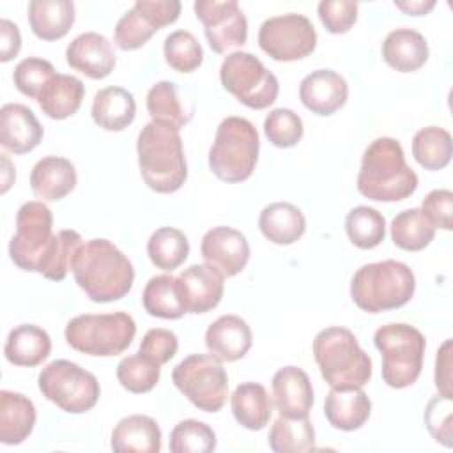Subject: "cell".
<instances>
[{
	"mask_svg": "<svg viewBox=\"0 0 453 453\" xmlns=\"http://www.w3.org/2000/svg\"><path fill=\"white\" fill-rule=\"evenodd\" d=\"M253 334L244 319L237 315H221L205 331V345L209 352L221 363H232L248 354Z\"/></svg>",
	"mask_w": 453,
	"mask_h": 453,
	"instance_id": "cell-22",
	"label": "cell"
},
{
	"mask_svg": "<svg viewBox=\"0 0 453 453\" xmlns=\"http://www.w3.org/2000/svg\"><path fill=\"white\" fill-rule=\"evenodd\" d=\"M313 356L331 388H363L372 379V359L347 327L319 331L313 338Z\"/></svg>",
	"mask_w": 453,
	"mask_h": 453,
	"instance_id": "cell-5",
	"label": "cell"
},
{
	"mask_svg": "<svg viewBox=\"0 0 453 453\" xmlns=\"http://www.w3.org/2000/svg\"><path fill=\"white\" fill-rule=\"evenodd\" d=\"M175 388L200 411L218 412L226 403L228 375L212 354H191L172 372Z\"/></svg>",
	"mask_w": 453,
	"mask_h": 453,
	"instance_id": "cell-10",
	"label": "cell"
},
{
	"mask_svg": "<svg viewBox=\"0 0 453 453\" xmlns=\"http://www.w3.org/2000/svg\"><path fill=\"white\" fill-rule=\"evenodd\" d=\"M179 349V340L177 334L170 329L163 327H154L149 329L140 343V354L149 357L150 361L157 363L159 366L168 363Z\"/></svg>",
	"mask_w": 453,
	"mask_h": 453,
	"instance_id": "cell-49",
	"label": "cell"
},
{
	"mask_svg": "<svg viewBox=\"0 0 453 453\" xmlns=\"http://www.w3.org/2000/svg\"><path fill=\"white\" fill-rule=\"evenodd\" d=\"M435 388L439 395L453 398L451 393V340H444V343L437 350L435 357Z\"/></svg>",
	"mask_w": 453,
	"mask_h": 453,
	"instance_id": "cell-51",
	"label": "cell"
},
{
	"mask_svg": "<svg viewBox=\"0 0 453 453\" xmlns=\"http://www.w3.org/2000/svg\"><path fill=\"white\" fill-rule=\"evenodd\" d=\"M147 255L157 269L172 273L188 258L189 241L179 228L161 226L150 234L147 241Z\"/></svg>",
	"mask_w": 453,
	"mask_h": 453,
	"instance_id": "cell-36",
	"label": "cell"
},
{
	"mask_svg": "<svg viewBox=\"0 0 453 453\" xmlns=\"http://www.w3.org/2000/svg\"><path fill=\"white\" fill-rule=\"evenodd\" d=\"M373 343L382 356V380L389 388L403 389L418 380L426 349L419 329L402 322L386 324L375 331Z\"/></svg>",
	"mask_w": 453,
	"mask_h": 453,
	"instance_id": "cell-7",
	"label": "cell"
},
{
	"mask_svg": "<svg viewBox=\"0 0 453 453\" xmlns=\"http://www.w3.org/2000/svg\"><path fill=\"white\" fill-rule=\"evenodd\" d=\"M416 290L412 269L398 260L361 265L350 281L354 304L366 313H382L405 306Z\"/></svg>",
	"mask_w": 453,
	"mask_h": 453,
	"instance_id": "cell-4",
	"label": "cell"
},
{
	"mask_svg": "<svg viewBox=\"0 0 453 453\" xmlns=\"http://www.w3.org/2000/svg\"><path fill=\"white\" fill-rule=\"evenodd\" d=\"M81 244L83 239L76 230H60L55 234L53 242L44 255L37 273L51 281H62L73 269L74 255Z\"/></svg>",
	"mask_w": 453,
	"mask_h": 453,
	"instance_id": "cell-41",
	"label": "cell"
},
{
	"mask_svg": "<svg viewBox=\"0 0 453 453\" xmlns=\"http://www.w3.org/2000/svg\"><path fill=\"white\" fill-rule=\"evenodd\" d=\"M219 80L239 103L253 110L271 106L278 97V78L248 51H234L225 57L219 67Z\"/></svg>",
	"mask_w": 453,
	"mask_h": 453,
	"instance_id": "cell-11",
	"label": "cell"
},
{
	"mask_svg": "<svg viewBox=\"0 0 453 453\" xmlns=\"http://www.w3.org/2000/svg\"><path fill=\"white\" fill-rule=\"evenodd\" d=\"M345 232L354 246L359 250H372L386 237V219L377 209L357 205L345 216Z\"/></svg>",
	"mask_w": 453,
	"mask_h": 453,
	"instance_id": "cell-40",
	"label": "cell"
},
{
	"mask_svg": "<svg viewBox=\"0 0 453 453\" xmlns=\"http://www.w3.org/2000/svg\"><path fill=\"white\" fill-rule=\"evenodd\" d=\"M51 352L50 334L35 324H21L9 331L4 354L14 366H37Z\"/></svg>",
	"mask_w": 453,
	"mask_h": 453,
	"instance_id": "cell-32",
	"label": "cell"
},
{
	"mask_svg": "<svg viewBox=\"0 0 453 453\" xmlns=\"http://www.w3.org/2000/svg\"><path fill=\"white\" fill-rule=\"evenodd\" d=\"M76 19L71 0H32L28 4V23L35 37L42 41L62 39Z\"/></svg>",
	"mask_w": 453,
	"mask_h": 453,
	"instance_id": "cell-31",
	"label": "cell"
},
{
	"mask_svg": "<svg viewBox=\"0 0 453 453\" xmlns=\"http://www.w3.org/2000/svg\"><path fill=\"white\" fill-rule=\"evenodd\" d=\"M258 46L273 60L294 62L313 53L317 32L304 14H280L260 25Z\"/></svg>",
	"mask_w": 453,
	"mask_h": 453,
	"instance_id": "cell-13",
	"label": "cell"
},
{
	"mask_svg": "<svg viewBox=\"0 0 453 453\" xmlns=\"http://www.w3.org/2000/svg\"><path fill=\"white\" fill-rule=\"evenodd\" d=\"M260 150L257 127L242 117H226L216 129L209 149V168L223 182H242L251 177Z\"/></svg>",
	"mask_w": 453,
	"mask_h": 453,
	"instance_id": "cell-6",
	"label": "cell"
},
{
	"mask_svg": "<svg viewBox=\"0 0 453 453\" xmlns=\"http://www.w3.org/2000/svg\"><path fill=\"white\" fill-rule=\"evenodd\" d=\"M76 180L74 165L62 156H46L30 172V188L42 202L62 200L74 189Z\"/></svg>",
	"mask_w": 453,
	"mask_h": 453,
	"instance_id": "cell-23",
	"label": "cell"
},
{
	"mask_svg": "<svg viewBox=\"0 0 453 453\" xmlns=\"http://www.w3.org/2000/svg\"><path fill=\"white\" fill-rule=\"evenodd\" d=\"M419 211L432 223L434 228H453V193L449 189L430 191L423 198Z\"/></svg>",
	"mask_w": 453,
	"mask_h": 453,
	"instance_id": "cell-50",
	"label": "cell"
},
{
	"mask_svg": "<svg viewBox=\"0 0 453 453\" xmlns=\"http://www.w3.org/2000/svg\"><path fill=\"white\" fill-rule=\"evenodd\" d=\"M166 64L177 73H193L203 62V50L189 30H175L163 42Z\"/></svg>",
	"mask_w": 453,
	"mask_h": 453,
	"instance_id": "cell-42",
	"label": "cell"
},
{
	"mask_svg": "<svg viewBox=\"0 0 453 453\" xmlns=\"http://www.w3.org/2000/svg\"><path fill=\"white\" fill-rule=\"evenodd\" d=\"M168 448L172 453H209L216 449V434L203 421L184 419L173 426Z\"/></svg>",
	"mask_w": 453,
	"mask_h": 453,
	"instance_id": "cell-44",
	"label": "cell"
},
{
	"mask_svg": "<svg viewBox=\"0 0 453 453\" xmlns=\"http://www.w3.org/2000/svg\"><path fill=\"white\" fill-rule=\"evenodd\" d=\"M142 303L145 311L157 319L175 320L186 313L179 290V280L172 274L152 276L143 288Z\"/></svg>",
	"mask_w": 453,
	"mask_h": 453,
	"instance_id": "cell-34",
	"label": "cell"
},
{
	"mask_svg": "<svg viewBox=\"0 0 453 453\" xmlns=\"http://www.w3.org/2000/svg\"><path fill=\"white\" fill-rule=\"evenodd\" d=\"M269 448L276 453H299L315 449V430L308 418L280 416L269 430Z\"/></svg>",
	"mask_w": 453,
	"mask_h": 453,
	"instance_id": "cell-37",
	"label": "cell"
},
{
	"mask_svg": "<svg viewBox=\"0 0 453 453\" xmlns=\"http://www.w3.org/2000/svg\"><path fill=\"white\" fill-rule=\"evenodd\" d=\"M138 166L143 182L156 193H173L188 179V165L179 129L150 120L136 140Z\"/></svg>",
	"mask_w": 453,
	"mask_h": 453,
	"instance_id": "cell-3",
	"label": "cell"
},
{
	"mask_svg": "<svg viewBox=\"0 0 453 453\" xmlns=\"http://www.w3.org/2000/svg\"><path fill=\"white\" fill-rule=\"evenodd\" d=\"M21 50V34L16 23L2 18L0 19V60H12Z\"/></svg>",
	"mask_w": 453,
	"mask_h": 453,
	"instance_id": "cell-52",
	"label": "cell"
},
{
	"mask_svg": "<svg viewBox=\"0 0 453 453\" xmlns=\"http://www.w3.org/2000/svg\"><path fill=\"white\" fill-rule=\"evenodd\" d=\"M356 186L368 200L400 202L418 189V175L407 165L400 142L380 136L366 147Z\"/></svg>",
	"mask_w": 453,
	"mask_h": 453,
	"instance_id": "cell-2",
	"label": "cell"
},
{
	"mask_svg": "<svg viewBox=\"0 0 453 453\" xmlns=\"http://www.w3.org/2000/svg\"><path fill=\"white\" fill-rule=\"evenodd\" d=\"M372 402L361 388H331L324 402V414L336 430H359L370 418Z\"/></svg>",
	"mask_w": 453,
	"mask_h": 453,
	"instance_id": "cell-24",
	"label": "cell"
},
{
	"mask_svg": "<svg viewBox=\"0 0 453 453\" xmlns=\"http://www.w3.org/2000/svg\"><path fill=\"white\" fill-rule=\"evenodd\" d=\"M200 253L225 278H232L246 267L250 244L242 232L232 226H214L203 234Z\"/></svg>",
	"mask_w": 453,
	"mask_h": 453,
	"instance_id": "cell-16",
	"label": "cell"
},
{
	"mask_svg": "<svg viewBox=\"0 0 453 453\" xmlns=\"http://www.w3.org/2000/svg\"><path fill=\"white\" fill-rule=\"evenodd\" d=\"M384 62L398 73H414L428 60V42L425 35L414 28H395L382 42Z\"/></svg>",
	"mask_w": 453,
	"mask_h": 453,
	"instance_id": "cell-25",
	"label": "cell"
},
{
	"mask_svg": "<svg viewBox=\"0 0 453 453\" xmlns=\"http://www.w3.org/2000/svg\"><path fill=\"white\" fill-rule=\"evenodd\" d=\"M53 237L50 207L37 200L25 202L16 214V234L9 242V257L19 269L37 273Z\"/></svg>",
	"mask_w": 453,
	"mask_h": 453,
	"instance_id": "cell-12",
	"label": "cell"
},
{
	"mask_svg": "<svg viewBox=\"0 0 453 453\" xmlns=\"http://www.w3.org/2000/svg\"><path fill=\"white\" fill-rule=\"evenodd\" d=\"M92 120L104 131H122L136 117L133 94L124 87H104L92 101Z\"/></svg>",
	"mask_w": 453,
	"mask_h": 453,
	"instance_id": "cell-29",
	"label": "cell"
},
{
	"mask_svg": "<svg viewBox=\"0 0 453 453\" xmlns=\"http://www.w3.org/2000/svg\"><path fill=\"white\" fill-rule=\"evenodd\" d=\"M230 405L235 421L248 430H262L273 412L271 396L258 382L239 384L230 396Z\"/></svg>",
	"mask_w": 453,
	"mask_h": 453,
	"instance_id": "cell-33",
	"label": "cell"
},
{
	"mask_svg": "<svg viewBox=\"0 0 453 453\" xmlns=\"http://www.w3.org/2000/svg\"><path fill=\"white\" fill-rule=\"evenodd\" d=\"M35 407L21 393L0 391V442L5 446L21 444L34 430Z\"/></svg>",
	"mask_w": 453,
	"mask_h": 453,
	"instance_id": "cell-28",
	"label": "cell"
},
{
	"mask_svg": "<svg viewBox=\"0 0 453 453\" xmlns=\"http://www.w3.org/2000/svg\"><path fill=\"white\" fill-rule=\"evenodd\" d=\"M179 0H136L115 25V44L122 51L142 48L157 30L177 21Z\"/></svg>",
	"mask_w": 453,
	"mask_h": 453,
	"instance_id": "cell-14",
	"label": "cell"
},
{
	"mask_svg": "<svg viewBox=\"0 0 453 453\" xmlns=\"http://www.w3.org/2000/svg\"><path fill=\"white\" fill-rule=\"evenodd\" d=\"M39 391L69 414H83L96 407L101 386L94 373L67 359L48 363L39 373Z\"/></svg>",
	"mask_w": 453,
	"mask_h": 453,
	"instance_id": "cell-9",
	"label": "cell"
},
{
	"mask_svg": "<svg viewBox=\"0 0 453 453\" xmlns=\"http://www.w3.org/2000/svg\"><path fill=\"white\" fill-rule=\"evenodd\" d=\"M274 407L283 418H308L313 407V388L299 366H283L273 375Z\"/></svg>",
	"mask_w": 453,
	"mask_h": 453,
	"instance_id": "cell-20",
	"label": "cell"
},
{
	"mask_svg": "<svg viewBox=\"0 0 453 453\" xmlns=\"http://www.w3.org/2000/svg\"><path fill=\"white\" fill-rule=\"evenodd\" d=\"M347 97L349 85L333 69L311 71L299 83V99L315 115H333L347 103Z\"/></svg>",
	"mask_w": 453,
	"mask_h": 453,
	"instance_id": "cell-18",
	"label": "cell"
},
{
	"mask_svg": "<svg viewBox=\"0 0 453 453\" xmlns=\"http://www.w3.org/2000/svg\"><path fill=\"white\" fill-rule=\"evenodd\" d=\"M147 111L152 120L175 129L184 127L191 120V111H188L180 101L179 87L168 80L157 81L149 88Z\"/></svg>",
	"mask_w": 453,
	"mask_h": 453,
	"instance_id": "cell-35",
	"label": "cell"
},
{
	"mask_svg": "<svg viewBox=\"0 0 453 453\" xmlns=\"http://www.w3.org/2000/svg\"><path fill=\"white\" fill-rule=\"evenodd\" d=\"M42 126L35 113L19 103H7L0 110V143L12 154H27L42 140Z\"/></svg>",
	"mask_w": 453,
	"mask_h": 453,
	"instance_id": "cell-21",
	"label": "cell"
},
{
	"mask_svg": "<svg viewBox=\"0 0 453 453\" xmlns=\"http://www.w3.org/2000/svg\"><path fill=\"white\" fill-rule=\"evenodd\" d=\"M451 411H453V398L435 395L426 409H425V425L430 435L446 448L453 446V428H451Z\"/></svg>",
	"mask_w": 453,
	"mask_h": 453,
	"instance_id": "cell-47",
	"label": "cell"
},
{
	"mask_svg": "<svg viewBox=\"0 0 453 453\" xmlns=\"http://www.w3.org/2000/svg\"><path fill=\"white\" fill-rule=\"evenodd\" d=\"M262 235L273 244L287 246L299 241L306 230V219L299 207L288 202H274L262 209L258 216Z\"/></svg>",
	"mask_w": 453,
	"mask_h": 453,
	"instance_id": "cell-30",
	"label": "cell"
},
{
	"mask_svg": "<svg viewBox=\"0 0 453 453\" xmlns=\"http://www.w3.org/2000/svg\"><path fill=\"white\" fill-rule=\"evenodd\" d=\"M177 280L186 313H207L214 310L223 297L225 276L207 262L189 265Z\"/></svg>",
	"mask_w": 453,
	"mask_h": 453,
	"instance_id": "cell-17",
	"label": "cell"
},
{
	"mask_svg": "<svg viewBox=\"0 0 453 453\" xmlns=\"http://www.w3.org/2000/svg\"><path fill=\"white\" fill-rule=\"evenodd\" d=\"M53 74H55V67L51 65V62L39 57H28V58H23L14 67L12 81H14V87L23 96L37 99L39 92Z\"/></svg>",
	"mask_w": 453,
	"mask_h": 453,
	"instance_id": "cell-46",
	"label": "cell"
},
{
	"mask_svg": "<svg viewBox=\"0 0 453 453\" xmlns=\"http://www.w3.org/2000/svg\"><path fill=\"white\" fill-rule=\"evenodd\" d=\"M317 11L329 34H345L357 21V4L352 0H322Z\"/></svg>",
	"mask_w": 453,
	"mask_h": 453,
	"instance_id": "cell-48",
	"label": "cell"
},
{
	"mask_svg": "<svg viewBox=\"0 0 453 453\" xmlns=\"http://www.w3.org/2000/svg\"><path fill=\"white\" fill-rule=\"evenodd\" d=\"M264 133L267 140L280 149L294 147L301 142L304 126L301 117L290 108H274L264 120Z\"/></svg>",
	"mask_w": 453,
	"mask_h": 453,
	"instance_id": "cell-45",
	"label": "cell"
},
{
	"mask_svg": "<svg viewBox=\"0 0 453 453\" xmlns=\"http://www.w3.org/2000/svg\"><path fill=\"white\" fill-rule=\"evenodd\" d=\"M195 16L203 23L205 39L214 53L241 48L248 39V19L235 0H196Z\"/></svg>",
	"mask_w": 453,
	"mask_h": 453,
	"instance_id": "cell-15",
	"label": "cell"
},
{
	"mask_svg": "<svg viewBox=\"0 0 453 453\" xmlns=\"http://www.w3.org/2000/svg\"><path fill=\"white\" fill-rule=\"evenodd\" d=\"M110 446L115 453H157L161 449V428L150 416L122 418L111 432Z\"/></svg>",
	"mask_w": 453,
	"mask_h": 453,
	"instance_id": "cell-27",
	"label": "cell"
},
{
	"mask_svg": "<svg viewBox=\"0 0 453 453\" xmlns=\"http://www.w3.org/2000/svg\"><path fill=\"white\" fill-rule=\"evenodd\" d=\"M71 271L78 287L94 303L122 299L134 281L131 260L108 239L83 242L74 255Z\"/></svg>",
	"mask_w": 453,
	"mask_h": 453,
	"instance_id": "cell-1",
	"label": "cell"
},
{
	"mask_svg": "<svg viewBox=\"0 0 453 453\" xmlns=\"http://www.w3.org/2000/svg\"><path fill=\"white\" fill-rule=\"evenodd\" d=\"M161 375L157 363L138 354H131L120 359L117 365V379L124 389L129 393H149L156 388Z\"/></svg>",
	"mask_w": 453,
	"mask_h": 453,
	"instance_id": "cell-43",
	"label": "cell"
},
{
	"mask_svg": "<svg viewBox=\"0 0 453 453\" xmlns=\"http://www.w3.org/2000/svg\"><path fill=\"white\" fill-rule=\"evenodd\" d=\"M395 5L403 11L405 14H411V16H423L426 14L428 11H432L435 7V2L434 0H407V2H400V0H395Z\"/></svg>",
	"mask_w": 453,
	"mask_h": 453,
	"instance_id": "cell-53",
	"label": "cell"
},
{
	"mask_svg": "<svg viewBox=\"0 0 453 453\" xmlns=\"http://www.w3.org/2000/svg\"><path fill=\"white\" fill-rule=\"evenodd\" d=\"M389 228L395 246L405 251H421L435 237V228L418 207L398 212Z\"/></svg>",
	"mask_w": 453,
	"mask_h": 453,
	"instance_id": "cell-38",
	"label": "cell"
},
{
	"mask_svg": "<svg viewBox=\"0 0 453 453\" xmlns=\"http://www.w3.org/2000/svg\"><path fill=\"white\" fill-rule=\"evenodd\" d=\"M451 136L444 127L428 126L412 138V156L425 170H442L451 161Z\"/></svg>",
	"mask_w": 453,
	"mask_h": 453,
	"instance_id": "cell-39",
	"label": "cell"
},
{
	"mask_svg": "<svg viewBox=\"0 0 453 453\" xmlns=\"http://www.w3.org/2000/svg\"><path fill=\"white\" fill-rule=\"evenodd\" d=\"M136 334V324L126 311L85 313L71 319L64 336L71 349L88 356H119Z\"/></svg>",
	"mask_w": 453,
	"mask_h": 453,
	"instance_id": "cell-8",
	"label": "cell"
},
{
	"mask_svg": "<svg viewBox=\"0 0 453 453\" xmlns=\"http://www.w3.org/2000/svg\"><path fill=\"white\" fill-rule=\"evenodd\" d=\"M85 97V85L80 78L55 73L37 96V104L42 113L55 120H64L74 115Z\"/></svg>",
	"mask_w": 453,
	"mask_h": 453,
	"instance_id": "cell-26",
	"label": "cell"
},
{
	"mask_svg": "<svg viewBox=\"0 0 453 453\" xmlns=\"http://www.w3.org/2000/svg\"><path fill=\"white\" fill-rule=\"evenodd\" d=\"M65 60L74 71L92 80L106 78L117 64L111 42L97 32H85L74 37L65 50Z\"/></svg>",
	"mask_w": 453,
	"mask_h": 453,
	"instance_id": "cell-19",
	"label": "cell"
}]
</instances>
